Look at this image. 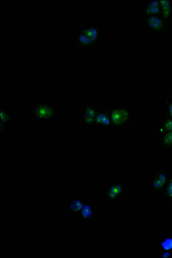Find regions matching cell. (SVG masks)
<instances>
[{
	"label": "cell",
	"instance_id": "2",
	"mask_svg": "<svg viewBox=\"0 0 172 258\" xmlns=\"http://www.w3.org/2000/svg\"><path fill=\"white\" fill-rule=\"evenodd\" d=\"M97 35V30L94 28H90L84 31L80 36V39L83 43H88L94 40Z\"/></svg>",
	"mask_w": 172,
	"mask_h": 258
},
{
	"label": "cell",
	"instance_id": "10",
	"mask_svg": "<svg viewBox=\"0 0 172 258\" xmlns=\"http://www.w3.org/2000/svg\"><path fill=\"white\" fill-rule=\"evenodd\" d=\"M165 141L167 144H170L172 143V133H170L167 135Z\"/></svg>",
	"mask_w": 172,
	"mask_h": 258
},
{
	"label": "cell",
	"instance_id": "13",
	"mask_svg": "<svg viewBox=\"0 0 172 258\" xmlns=\"http://www.w3.org/2000/svg\"><path fill=\"white\" fill-rule=\"evenodd\" d=\"M169 127V129L171 128L172 129V123L171 122L170 123L169 125H168V127Z\"/></svg>",
	"mask_w": 172,
	"mask_h": 258
},
{
	"label": "cell",
	"instance_id": "6",
	"mask_svg": "<svg viewBox=\"0 0 172 258\" xmlns=\"http://www.w3.org/2000/svg\"><path fill=\"white\" fill-rule=\"evenodd\" d=\"M160 3L162 7L164 15L165 17H168L170 14V10L169 3L168 1H160Z\"/></svg>",
	"mask_w": 172,
	"mask_h": 258
},
{
	"label": "cell",
	"instance_id": "12",
	"mask_svg": "<svg viewBox=\"0 0 172 258\" xmlns=\"http://www.w3.org/2000/svg\"><path fill=\"white\" fill-rule=\"evenodd\" d=\"M168 191L170 195L172 197V182L169 187Z\"/></svg>",
	"mask_w": 172,
	"mask_h": 258
},
{
	"label": "cell",
	"instance_id": "7",
	"mask_svg": "<svg viewBox=\"0 0 172 258\" xmlns=\"http://www.w3.org/2000/svg\"><path fill=\"white\" fill-rule=\"evenodd\" d=\"M82 207V205L80 201L76 200L72 203L70 206V209L73 211L76 212L80 210Z\"/></svg>",
	"mask_w": 172,
	"mask_h": 258
},
{
	"label": "cell",
	"instance_id": "9",
	"mask_svg": "<svg viewBox=\"0 0 172 258\" xmlns=\"http://www.w3.org/2000/svg\"><path fill=\"white\" fill-rule=\"evenodd\" d=\"M163 246L165 249H170L172 248V240L171 239L167 240L163 243Z\"/></svg>",
	"mask_w": 172,
	"mask_h": 258
},
{
	"label": "cell",
	"instance_id": "5",
	"mask_svg": "<svg viewBox=\"0 0 172 258\" xmlns=\"http://www.w3.org/2000/svg\"><path fill=\"white\" fill-rule=\"evenodd\" d=\"M158 4L157 1H154L148 7L147 12L148 13H156L159 10Z\"/></svg>",
	"mask_w": 172,
	"mask_h": 258
},
{
	"label": "cell",
	"instance_id": "3",
	"mask_svg": "<svg viewBox=\"0 0 172 258\" xmlns=\"http://www.w3.org/2000/svg\"><path fill=\"white\" fill-rule=\"evenodd\" d=\"M149 23L152 28L155 29H159L162 27V24L158 18L152 16L149 18Z\"/></svg>",
	"mask_w": 172,
	"mask_h": 258
},
{
	"label": "cell",
	"instance_id": "4",
	"mask_svg": "<svg viewBox=\"0 0 172 258\" xmlns=\"http://www.w3.org/2000/svg\"><path fill=\"white\" fill-rule=\"evenodd\" d=\"M122 191V188L120 185H115L111 187L109 193V198H115Z\"/></svg>",
	"mask_w": 172,
	"mask_h": 258
},
{
	"label": "cell",
	"instance_id": "1",
	"mask_svg": "<svg viewBox=\"0 0 172 258\" xmlns=\"http://www.w3.org/2000/svg\"><path fill=\"white\" fill-rule=\"evenodd\" d=\"M128 114L123 110H117L113 112L112 118L113 122L116 124H121L126 121L128 118Z\"/></svg>",
	"mask_w": 172,
	"mask_h": 258
},
{
	"label": "cell",
	"instance_id": "11",
	"mask_svg": "<svg viewBox=\"0 0 172 258\" xmlns=\"http://www.w3.org/2000/svg\"><path fill=\"white\" fill-rule=\"evenodd\" d=\"M48 110H49L48 109L47 110L46 108H43V109H41L39 113L42 115V116H48Z\"/></svg>",
	"mask_w": 172,
	"mask_h": 258
},
{
	"label": "cell",
	"instance_id": "8",
	"mask_svg": "<svg viewBox=\"0 0 172 258\" xmlns=\"http://www.w3.org/2000/svg\"><path fill=\"white\" fill-rule=\"evenodd\" d=\"M92 212L90 207L88 206H86L84 207L82 210V214L84 217L88 218L92 215Z\"/></svg>",
	"mask_w": 172,
	"mask_h": 258
}]
</instances>
